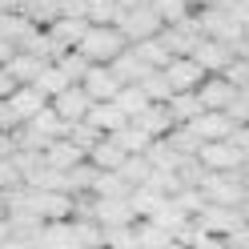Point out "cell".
Segmentation results:
<instances>
[{
    "instance_id": "cell-1",
    "label": "cell",
    "mask_w": 249,
    "mask_h": 249,
    "mask_svg": "<svg viewBox=\"0 0 249 249\" xmlns=\"http://www.w3.org/2000/svg\"><path fill=\"white\" fill-rule=\"evenodd\" d=\"M124 49H129V40H124V33L117 24H92L76 53H81L89 65H113Z\"/></svg>"
},
{
    "instance_id": "cell-2",
    "label": "cell",
    "mask_w": 249,
    "mask_h": 249,
    "mask_svg": "<svg viewBox=\"0 0 249 249\" xmlns=\"http://www.w3.org/2000/svg\"><path fill=\"white\" fill-rule=\"evenodd\" d=\"M117 28L124 33V40H129V49H133V44H141V40L161 36L165 20L157 17V8H153V4H141V8H129V12H124Z\"/></svg>"
},
{
    "instance_id": "cell-3",
    "label": "cell",
    "mask_w": 249,
    "mask_h": 249,
    "mask_svg": "<svg viewBox=\"0 0 249 249\" xmlns=\"http://www.w3.org/2000/svg\"><path fill=\"white\" fill-rule=\"evenodd\" d=\"M161 44L173 56H193L197 53V44L205 40V33H201V20H197V12L189 20H181V24H169V28H161V36H157Z\"/></svg>"
},
{
    "instance_id": "cell-4",
    "label": "cell",
    "mask_w": 249,
    "mask_h": 249,
    "mask_svg": "<svg viewBox=\"0 0 249 249\" xmlns=\"http://www.w3.org/2000/svg\"><path fill=\"white\" fill-rule=\"evenodd\" d=\"M197 161L205 165V173H237V169L245 165V153L233 149L229 141H209L197 153Z\"/></svg>"
},
{
    "instance_id": "cell-5",
    "label": "cell",
    "mask_w": 249,
    "mask_h": 249,
    "mask_svg": "<svg viewBox=\"0 0 249 249\" xmlns=\"http://www.w3.org/2000/svg\"><path fill=\"white\" fill-rule=\"evenodd\" d=\"M165 76H169V85H173V92H197L209 72L201 69L193 56H173V65L165 69Z\"/></svg>"
},
{
    "instance_id": "cell-6",
    "label": "cell",
    "mask_w": 249,
    "mask_h": 249,
    "mask_svg": "<svg viewBox=\"0 0 249 249\" xmlns=\"http://www.w3.org/2000/svg\"><path fill=\"white\" fill-rule=\"evenodd\" d=\"M92 105H97V101H92L81 85H72V89H65V92L53 101V113L65 121V124H76V121H89V108H92Z\"/></svg>"
},
{
    "instance_id": "cell-7",
    "label": "cell",
    "mask_w": 249,
    "mask_h": 249,
    "mask_svg": "<svg viewBox=\"0 0 249 249\" xmlns=\"http://www.w3.org/2000/svg\"><path fill=\"white\" fill-rule=\"evenodd\" d=\"M193 60H197V65L205 69L209 76H221V72L233 65V60H237V49H229V44H221V40H209V36H205V40L197 44Z\"/></svg>"
},
{
    "instance_id": "cell-8",
    "label": "cell",
    "mask_w": 249,
    "mask_h": 249,
    "mask_svg": "<svg viewBox=\"0 0 249 249\" xmlns=\"http://www.w3.org/2000/svg\"><path fill=\"white\" fill-rule=\"evenodd\" d=\"M81 89H85L89 97L101 105V101H117V92H121L124 85H121V76L108 69V65H92V69H89V76L81 81Z\"/></svg>"
},
{
    "instance_id": "cell-9",
    "label": "cell",
    "mask_w": 249,
    "mask_h": 249,
    "mask_svg": "<svg viewBox=\"0 0 249 249\" xmlns=\"http://www.w3.org/2000/svg\"><path fill=\"white\" fill-rule=\"evenodd\" d=\"M237 92L241 89H233L225 76H205V85L197 89V97H201V105H205V113H225V108L237 101Z\"/></svg>"
},
{
    "instance_id": "cell-10",
    "label": "cell",
    "mask_w": 249,
    "mask_h": 249,
    "mask_svg": "<svg viewBox=\"0 0 249 249\" xmlns=\"http://www.w3.org/2000/svg\"><path fill=\"white\" fill-rule=\"evenodd\" d=\"M197 221H201L205 233H213V237H229L237 225H245V217H241V209H229V205H205V213H201Z\"/></svg>"
},
{
    "instance_id": "cell-11",
    "label": "cell",
    "mask_w": 249,
    "mask_h": 249,
    "mask_svg": "<svg viewBox=\"0 0 249 249\" xmlns=\"http://www.w3.org/2000/svg\"><path fill=\"white\" fill-rule=\"evenodd\" d=\"M85 161H89V153L76 149L69 137H60V141H53L49 149H44V165H49V169H60V173H72V169H81Z\"/></svg>"
},
{
    "instance_id": "cell-12",
    "label": "cell",
    "mask_w": 249,
    "mask_h": 249,
    "mask_svg": "<svg viewBox=\"0 0 249 249\" xmlns=\"http://www.w3.org/2000/svg\"><path fill=\"white\" fill-rule=\"evenodd\" d=\"M8 105H12V113L20 117V124H28L33 117H40V113H44V108H49L53 101L44 97V92H40L36 85H20V89L8 97Z\"/></svg>"
},
{
    "instance_id": "cell-13",
    "label": "cell",
    "mask_w": 249,
    "mask_h": 249,
    "mask_svg": "<svg viewBox=\"0 0 249 249\" xmlns=\"http://www.w3.org/2000/svg\"><path fill=\"white\" fill-rule=\"evenodd\" d=\"M129 124H137L141 133H149L153 141H161V137H169L177 129V121H173V113H169V105H149L141 117H133Z\"/></svg>"
},
{
    "instance_id": "cell-14",
    "label": "cell",
    "mask_w": 249,
    "mask_h": 249,
    "mask_svg": "<svg viewBox=\"0 0 249 249\" xmlns=\"http://www.w3.org/2000/svg\"><path fill=\"white\" fill-rule=\"evenodd\" d=\"M189 129L201 137V141H229V137H233V129H237V121H233L229 113H201L193 124H189Z\"/></svg>"
},
{
    "instance_id": "cell-15",
    "label": "cell",
    "mask_w": 249,
    "mask_h": 249,
    "mask_svg": "<svg viewBox=\"0 0 249 249\" xmlns=\"http://www.w3.org/2000/svg\"><path fill=\"white\" fill-rule=\"evenodd\" d=\"M89 28H92V24H89L85 17H65V20H56L53 28H44V33L56 40L60 53H72V49H81V40H85Z\"/></svg>"
},
{
    "instance_id": "cell-16",
    "label": "cell",
    "mask_w": 249,
    "mask_h": 249,
    "mask_svg": "<svg viewBox=\"0 0 249 249\" xmlns=\"http://www.w3.org/2000/svg\"><path fill=\"white\" fill-rule=\"evenodd\" d=\"M97 221L105 229H121V225H133L137 213L129 205V197H97Z\"/></svg>"
},
{
    "instance_id": "cell-17",
    "label": "cell",
    "mask_w": 249,
    "mask_h": 249,
    "mask_svg": "<svg viewBox=\"0 0 249 249\" xmlns=\"http://www.w3.org/2000/svg\"><path fill=\"white\" fill-rule=\"evenodd\" d=\"M124 161H129V153H124V149L113 141V137H105V141L89 153V165H92V169H101V173H121V165H124Z\"/></svg>"
},
{
    "instance_id": "cell-18",
    "label": "cell",
    "mask_w": 249,
    "mask_h": 249,
    "mask_svg": "<svg viewBox=\"0 0 249 249\" xmlns=\"http://www.w3.org/2000/svg\"><path fill=\"white\" fill-rule=\"evenodd\" d=\"M89 124H92V129H101L105 137H113V133H121L124 124H129V117H124L113 101H101V105L89 108Z\"/></svg>"
},
{
    "instance_id": "cell-19",
    "label": "cell",
    "mask_w": 249,
    "mask_h": 249,
    "mask_svg": "<svg viewBox=\"0 0 249 249\" xmlns=\"http://www.w3.org/2000/svg\"><path fill=\"white\" fill-rule=\"evenodd\" d=\"M36 213L44 221H72V197L69 193H44L36 189Z\"/></svg>"
},
{
    "instance_id": "cell-20",
    "label": "cell",
    "mask_w": 249,
    "mask_h": 249,
    "mask_svg": "<svg viewBox=\"0 0 249 249\" xmlns=\"http://www.w3.org/2000/svg\"><path fill=\"white\" fill-rule=\"evenodd\" d=\"M108 69H113V72L121 76V85H141L145 76L153 72V69H149L145 60H141V56L133 53V49H124V53H121V56H117V60H113V65H108Z\"/></svg>"
},
{
    "instance_id": "cell-21",
    "label": "cell",
    "mask_w": 249,
    "mask_h": 249,
    "mask_svg": "<svg viewBox=\"0 0 249 249\" xmlns=\"http://www.w3.org/2000/svg\"><path fill=\"white\" fill-rule=\"evenodd\" d=\"M44 69H49V65L36 60L33 53H17V56L8 60V72H12V81H17V85H36Z\"/></svg>"
},
{
    "instance_id": "cell-22",
    "label": "cell",
    "mask_w": 249,
    "mask_h": 249,
    "mask_svg": "<svg viewBox=\"0 0 249 249\" xmlns=\"http://www.w3.org/2000/svg\"><path fill=\"white\" fill-rule=\"evenodd\" d=\"M133 53L141 56V60H145V65H149L153 72H165L169 65H173V53H169V49H165V44H161L157 36H153V40H141V44H133Z\"/></svg>"
},
{
    "instance_id": "cell-23",
    "label": "cell",
    "mask_w": 249,
    "mask_h": 249,
    "mask_svg": "<svg viewBox=\"0 0 249 249\" xmlns=\"http://www.w3.org/2000/svg\"><path fill=\"white\" fill-rule=\"evenodd\" d=\"M169 113H173V121H177V124H193L201 113H205V105H201L197 92H177V97L169 101Z\"/></svg>"
},
{
    "instance_id": "cell-24",
    "label": "cell",
    "mask_w": 249,
    "mask_h": 249,
    "mask_svg": "<svg viewBox=\"0 0 249 249\" xmlns=\"http://www.w3.org/2000/svg\"><path fill=\"white\" fill-rule=\"evenodd\" d=\"M113 105H117L121 113L133 121V117H141V113H145V108H149L153 101L145 97V89H141V85H124V89L117 92V101H113Z\"/></svg>"
},
{
    "instance_id": "cell-25",
    "label": "cell",
    "mask_w": 249,
    "mask_h": 249,
    "mask_svg": "<svg viewBox=\"0 0 249 249\" xmlns=\"http://www.w3.org/2000/svg\"><path fill=\"white\" fill-rule=\"evenodd\" d=\"M113 141H117L124 153H129V157H145L149 145H153V137H149V133H141L137 124H124L121 133H113Z\"/></svg>"
},
{
    "instance_id": "cell-26",
    "label": "cell",
    "mask_w": 249,
    "mask_h": 249,
    "mask_svg": "<svg viewBox=\"0 0 249 249\" xmlns=\"http://www.w3.org/2000/svg\"><path fill=\"white\" fill-rule=\"evenodd\" d=\"M133 229H137V241H141V249H165L169 241H173V233H169L165 225H157V221H137Z\"/></svg>"
},
{
    "instance_id": "cell-27",
    "label": "cell",
    "mask_w": 249,
    "mask_h": 249,
    "mask_svg": "<svg viewBox=\"0 0 249 249\" xmlns=\"http://www.w3.org/2000/svg\"><path fill=\"white\" fill-rule=\"evenodd\" d=\"M165 141H169V145H173V149L181 153V157H197V153H201V149H205V141H201V137H197V133L189 129V124H177V129H173V133H169V137H165Z\"/></svg>"
},
{
    "instance_id": "cell-28",
    "label": "cell",
    "mask_w": 249,
    "mask_h": 249,
    "mask_svg": "<svg viewBox=\"0 0 249 249\" xmlns=\"http://www.w3.org/2000/svg\"><path fill=\"white\" fill-rule=\"evenodd\" d=\"M72 237L81 249H105V225L101 221H72Z\"/></svg>"
},
{
    "instance_id": "cell-29",
    "label": "cell",
    "mask_w": 249,
    "mask_h": 249,
    "mask_svg": "<svg viewBox=\"0 0 249 249\" xmlns=\"http://www.w3.org/2000/svg\"><path fill=\"white\" fill-rule=\"evenodd\" d=\"M65 137H69V141H72L76 149H85V153H92V149H97V145L105 141V133H101V129H92L89 121H76V124H69V133H65Z\"/></svg>"
},
{
    "instance_id": "cell-30",
    "label": "cell",
    "mask_w": 249,
    "mask_h": 249,
    "mask_svg": "<svg viewBox=\"0 0 249 249\" xmlns=\"http://www.w3.org/2000/svg\"><path fill=\"white\" fill-rule=\"evenodd\" d=\"M141 89H145V97H149L153 105H169V101L177 97V92H173V85H169V76H165V72H149L145 81H141Z\"/></svg>"
},
{
    "instance_id": "cell-31",
    "label": "cell",
    "mask_w": 249,
    "mask_h": 249,
    "mask_svg": "<svg viewBox=\"0 0 249 249\" xmlns=\"http://www.w3.org/2000/svg\"><path fill=\"white\" fill-rule=\"evenodd\" d=\"M149 4L157 8V17L165 20V28H169V24H181V20H189V17H193L189 0H149Z\"/></svg>"
},
{
    "instance_id": "cell-32",
    "label": "cell",
    "mask_w": 249,
    "mask_h": 249,
    "mask_svg": "<svg viewBox=\"0 0 249 249\" xmlns=\"http://www.w3.org/2000/svg\"><path fill=\"white\" fill-rule=\"evenodd\" d=\"M145 157H149V165H153V169H173V173H177V165H181V153L169 145L165 137L149 145V153H145Z\"/></svg>"
},
{
    "instance_id": "cell-33",
    "label": "cell",
    "mask_w": 249,
    "mask_h": 249,
    "mask_svg": "<svg viewBox=\"0 0 249 249\" xmlns=\"http://www.w3.org/2000/svg\"><path fill=\"white\" fill-rule=\"evenodd\" d=\"M124 12L113 4V0H89V8H85V20L89 24H121Z\"/></svg>"
},
{
    "instance_id": "cell-34",
    "label": "cell",
    "mask_w": 249,
    "mask_h": 249,
    "mask_svg": "<svg viewBox=\"0 0 249 249\" xmlns=\"http://www.w3.org/2000/svg\"><path fill=\"white\" fill-rule=\"evenodd\" d=\"M149 173H153V165H149V157H129L121 165V181L129 185V189H141V185L149 181Z\"/></svg>"
},
{
    "instance_id": "cell-35",
    "label": "cell",
    "mask_w": 249,
    "mask_h": 249,
    "mask_svg": "<svg viewBox=\"0 0 249 249\" xmlns=\"http://www.w3.org/2000/svg\"><path fill=\"white\" fill-rule=\"evenodd\" d=\"M36 89H40V92H44V97H49V101H56V97H60V92H65V89H72V81H69V76L60 72L56 65H49V69L40 72V81H36Z\"/></svg>"
},
{
    "instance_id": "cell-36",
    "label": "cell",
    "mask_w": 249,
    "mask_h": 249,
    "mask_svg": "<svg viewBox=\"0 0 249 249\" xmlns=\"http://www.w3.org/2000/svg\"><path fill=\"white\" fill-rule=\"evenodd\" d=\"M56 69H60V72H65V76H69V81H72V85H81V81H85V76H89V69H92V65H89V60H85L81 53H76V49H72V53H65V56H60V60H56Z\"/></svg>"
},
{
    "instance_id": "cell-37",
    "label": "cell",
    "mask_w": 249,
    "mask_h": 249,
    "mask_svg": "<svg viewBox=\"0 0 249 249\" xmlns=\"http://www.w3.org/2000/svg\"><path fill=\"white\" fill-rule=\"evenodd\" d=\"M173 205H177L185 217H201L209 201H205V193H201V189H181V193L173 197Z\"/></svg>"
},
{
    "instance_id": "cell-38",
    "label": "cell",
    "mask_w": 249,
    "mask_h": 249,
    "mask_svg": "<svg viewBox=\"0 0 249 249\" xmlns=\"http://www.w3.org/2000/svg\"><path fill=\"white\" fill-rule=\"evenodd\" d=\"M137 225V221H133ZM133 225H121V229H105V249H141L137 241V229Z\"/></svg>"
},
{
    "instance_id": "cell-39",
    "label": "cell",
    "mask_w": 249,
    "mask_h": 249,
    "mask_svg": "<svg viewBox=\"0 0 249 249\" xmlns=\"http://www.w3.org/2000/svg\"><path fill=\"white\" fill-rule=\"evenodd\" d=\"M97 197H129L133 189L121 181V173H97V185H92Z\"/></svg>"
},
{
    "instance_id": "cell-40",
    "label": "cell",
    "mask_w": 249,
    "mask_h": 249,
    "mask_svg": "<svg viewBox=\"0 0 249 249\" xmlns=\"http://www.w3.org/2000/svg\"><path fill=\"white\" fill-rule=\"evenodd\" d=\"M20 185H24V173L17 169V161H12V157H0V193L20 189Z\"/></svg>"
},
{
    "instance_id": "cell-41",
    "label": "cell",
    "mask_w": 249,
    "mask_h": 249,
    "mask_svg": "<svg viewBox=\"0 0 249 249\" xmlns=\"http://www.w3.org/2000/svg\"><path fill=\"white\" fill-rule=\"evenodd\" d=\"M221 76H225L233 89H245V85H249V60H245V56H237V60H233V65H229Z\"/></svg>"
},
{
    "instance_id": "cell-42",
    "label": "cell",
    "mask_w": 249,
    "mask_h": 249,
    "mask_svg": "<svg viewBox=\"0 0 249 249\" xmlns=\"http://www.w3.org/2000/svg\"><path fill=\"white\" fill-rule=\"evenodd\" d=\"M17 129H20V117L12 113L8 101H0V133H17Z\"/></svg>"
},
{
    "instance_id": "cell-43",
    "label": "cell",
    "mask_w": 249,
    "mask_h": 249,
    "mask_svg": "<svg viewBox=\"0 0 249 249\" xmlns=\"http://www.w3.org/2000/svg\"><path fill=\"white\" fill-rule=\"evenodd\" d=\"M225 245H229V249H249V221L233 229L229 237H225Z\"/></svg>"
},
{
    "instance_id": "cell-44",
    "label": "cell",
    "mask_w": 249,
    "mask_h": 249,
    "mask_svg": "<svg viewBox=\"0 0 249 249\" xmlns=\"http://www.w3.org/2000/svg\"><path fill=\"white\" fill-rule=\"evenodd\" d=\"M17 89H20V85L12 81V72H8V69H0V101H8Z\"/></svg>"
},
{
    "instance_id": "cell-45",
    "label": "cell",
    "mask_w": 249,
    "mask_h": 249,
    "mask_svg": "<svg viewBox=\"0 0 249 249\" xmlns=\"http://www.w3.org/2000/svg\"><path fill=\"white\" fill-rule=\"evenodd\" d=\"M17 53H20V49H17V44H12L8 36H0V69H8V60H12V56H17Z\"/></svg>"
},
{
    "instance_id": "cell-46",
    "label": "cell",
    "mask_w": 249,
    "mask_h": 249,
    "mask_svg": "<svg viewBox=\"0 0 249 249\" xmlns=\"http://www.w3.org/2000/svg\"><path fill=\"white\" fill-rule=\"evenodd\" d=\"M17 153V137L12 133H0V157H12Z\"/></svg>"
},
{
    "instance_id": "cell-47",
    "label": "cell",
    "mask_w": 249,
    "mask_h": 249,
    "mask_svg": "<svg viewBox=\"0 0 249 249\" xmlns=\"http://www.w3.org/2000/svg\"><path fill=\"white\" fill-rule=\"evenodd\" d=\"M193 249H229V245H225V237H213V233H209V237H201Z\"/></svg>"
},
{
    "instance_id": "cell-48",
    "label": "cell",
    "mask_w": 249,
    "mask_h": 249,
    "mask_svg": "<svg viewBox=\"0 0 249 249\" xmlns=\"http://www.w3.org/2000/svg\"><path fill=\"white\" fill-rule=\"evenodd\" d=\"M113 4H117L121 12H129V8H141V4H149V0H113Z\"/></svg>"
},
{
    "instance_id": "cell-49",
    "label": "cell",
    "mask_w": 249,
    "mask_h": 249,
    "mask_svg": "<svg viewBox=\"0 0 249 249\" xmlns=\"http://www.w3.org/2000/svg\"><path fill=\"white\" fill-rule=\"evenodd\" d=\"M213 4H221V0H189V8L197 12V8H213Z\"/></svg>"
},
{
    "instance_id": "cell-50",
    "label": "cell",
    "mask_w": 249,
    "mask_h": 249,
    "mask_svg": "<svg viewBox=\"0 0 249 249\" xmlns=\"http://www.w3.org/2000/svg\"><path fill=\"white\" fill-rule=\"evenodd\" d=\"M225 8H249V0H221Z\"/></svg>"
},
{
    "instance_id": "cell-51",
    "label": "cell",
    "mask_w": 249,
    "mask_h": 249,
    "mask_svg": "<svg viewBox=\"0 0 249 249\" xmlns=\"http://www.w3.org/2000/svg\"><path fill=\"white\" fill-rule=\"evenodd\" d=\"M165 249H185V245H181V241H169V245H165Z\"/></svg>"
},
{
    "instance_id": "cell-52",
    "label": "cell",
    "mask_w": 249,
    "mask_h": 249,
    "mask_svg": "<svg viewBox=\"0 0 249 249\" xmlns=\"http://www.w3.org/2000/svg\"><path fill=\"white\" fill-rule=\"evenodd\" d=\"M241 97H245V101H249V85H245V89H241Z\"/></svg>"
}]
</instances>
